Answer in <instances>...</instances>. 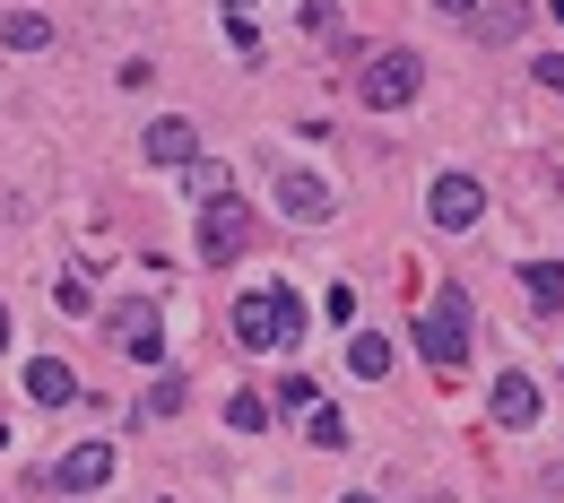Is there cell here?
<instances>
[{
  "label": "cell",
  "instance_id": "24",
  "mask_svg": "<svg viewBox=\"0 0 564 503\" xmlns=\"http://www.w3.org/2000/svg\"><path fill=\"white\" fill-rule=\"evenodd\" d=\"M434 9H443V18H478V0H434Z\"/></svg>",
  "mask_w": 564,
  "mask_h": 503
},
{
  "label": "cell",
  "instance_id": "21",
  "mask_svg": "<svg viewBox=\"0 0 564 503\" xmlns=\"http://www.w3.org/2000/svg\"><path fill=\"white\" fill-rule=\"evenodd\" d=\"M53 304H62V313H87V304H96V287H87V278H62V287H53Z\"/></svg>",
  "mask_w": 564,
  "mask_h": 503
},
{
  "label": "cell",
  "instance_id": "25",
  "mask_svg": "<svg viewBox=\"0 0 564 503\" xmlns=\"http://www.w3.org/2000/svg\"><path fill=\"white\" fill-rule=\"evenodd\" d=\"M0 357H9V304H0Z\"/></svg>",
  "mask_w": 564,
  "mask_h": 503
},
{
  "label": "cell",
  "instance_id": "20",
  "mask_svg": "<svg viewBox=\"0 0 564 503\" xmlns=\"http://www.w3.org/2000/svg\"><path fill=\"white\" fill-rule=\"evenodd\" d=\"M313 442H322V451H339V442H348V417H339V408H322V417H313Z\"/></svg>",
  "mask_w": 564,
  "mask_h": 503
},
{
  "label": "cell",
  "instance_id": "12",
  "mask_svg": "<svg viewBox=\"0 0 564 503\" xmlns=\"http://www.w3.org/2000/svg\"><path fill=\"white\" fill-rule=\"evenodd\" d=\"M0 44H9V53H44V44H53V18H44V9H0Z\"/></svg>",
  "mask_w": 564,
  "mask_h": 503
},
{
  "label": "cell",
  "instance_id": "7",
  "mask_svg": "<svg viewBox=\"0 0 564 503\" xmlns=\"http://www.w3.org/2000/svg\"><path fill=\"white\" fill-rule=\"evenodd\" d=\"M279 209L295 217V226H330L339 200H330V183H322V174H286V165H279Z\"/></svg>",
  "mask_w": 564,
  "mask_h": 503
},
{
  "label": "cell",
  "instance_id": "14",
  "mask_svg": "<svg viewBox=\"0 0 564 503\" xmlns=\"http://www.w3.org/2000/svg\"><path fill=\"white\" fill-rule=\"evenodd\" d=\"M348 373H356V382H382V373H391V339L356 330V339H348Z\"/></svg>",
  "mask_w": 564,
  "mask_h": 503
},
{
  "label": "cell",
  "instance_id": "2",
  "mask_svg": "<svg viewBox=\"0 0 564 503\" xmlns=\"http://www.w3.org/2000/svg\"><path fill=\"white\" fill-rule=\"evenodd\" d=\"M417 87H425V62H417V53H400V44H391V53H373V62L356 70V96H365L373 113H400Z\"/></svg>",
  "mask_w": 564,
  "mask_h": 503
},
{
  "label": "cell",
  "instance_id": "16",
  "mask_svg": "<svg viewBox=\"0 0 564 503\" xmlns=\"http://www.w3.org/2000/svg\"><path fill=\"white\" fill-rule=\"evenodd\" d=\"M192 200H200V209L235 200V174H226V165H209V156H192Z\"/></svg>",
  "mask_w": 564,
  "mask_h": 503
},
{
  "label": "cell",
  "instance_id": "6",
  "mask_svg": "<svg viewBox=\"0 0 564 503\" xmlns=\"http://www.w3.org/2000/svg\"><path fill=\"white\" fill-rule=\"evenodd\" d=\"M105 478H113V442H78V451L53 460V486H62V495H96Z\"/></svg>",
  "mask_w": 564,
  "mask_h": 503
},
{
  "label": "cell",
  "instance_id": "27",
  "mask_svg": "<svg viewBox=\"0 0 564 503\" xmlns=\"http://www.w3.org/2000/svg\"><path fill=\"white\" fill-rule=\"evenodd\" d=\"M339 503H373V495H339Z\"/></svg>",
  "mask_w": 564,
  "mask_h": 503
},
{
  "label": "cell",
  "instance_id": "4",
  "mask_svg": "<svg viewBox=\"0 0 564 503\" xmlns=\"http://www.w3.org/2000/svg\"><path fill=\"white\" fill-rule=\"evenodd\" d=\"M243 243H252V209H243V200H217V209H200V261H209V270L243 261Z\"/></svg>",
  "mask_w": 564,
  "mask_h": 503
},
{
  "label": "cell",
  "instance_id": "22",
  "mask_svg": "<svg viewBox=\"0 0 564 503\" xmlns=\"http://www.w3.org/2000/svg\"><path fill=\"white\" fill-rule=\"evenodd\" d=\"M279 408H322V391L304 382V373H286V391H279Z\"/></svg>",
  "mask_w": 564,
  "mask_h": 503
},
{
  "label": "cell",
  "instance_id": "23",
  "mask_svg": "<svg viewBox=\"0 0 564 503\" xmlns=\"http://www.w3.org/2000/svg\"><path fill=\"white\" fill-rule=\"evenodd\" d=\"M539 87H564V53H556V62H539Z\"/></svg>",
  "mask_w": 564,
  "mask_h": 503
},
{
  "label": "cell",
  "instance_id": "26",
  "mask_svg": "<svg viewBox=\"0 0 564 503\" xmlns=\"http://www.w3.org/2000/svg\"><path fill=\"white\" fill-rule=\"evenodd\" d=\"M226 9H235V18H243V9H252V0H226Z\"/></svg>",
  "mask_w": 564,
  "mask_h": 503
},
{
  "label": "cell",
  "instance_id": "8",
  "mask_svg": "<svg viewBox=\"0 0 564 503\" xmlns=\"http://www.w3.org/2000/svg\"><path fill=\"white\" fill-rule=\"evenodd\" d=\"M235 348H286L279 339V287H252L235 304Z\"/></svg>",
  "mask_w": 564,
  "mask_h": 503
},
{
  "label": "cell",
  "instance_id": "5",
  "mask_svg": "<svg viewBox=\"0 0 564 503\" xmlns=\"http://www.w3.org/2000/svg\"><path fill=\"white\" fill-rule=\"evenodd\" d=\"M425 209H434V226H443V234H460V226H478L487 192H478V174H443V183L425 192Z\"/></svg>",
  "mask_w": 564,
  "mask_h": 503
},
{
  "label": "cell",
  "instance_id": "9",
  "mask_svg": "<svg viewBox=\"0 0 564 503\" xmlns=\"http://www.w3.org/2000/svg\"><path fill=\"white\" fill-rule=\"evenodd\" d=\"M148 165H192L200 156V122L192 113H165V122H148Z\"/></svg>",
  "mask_w": 564,
  "mask_h": 503
},
{
  "label": "cell",
  "instance_id": "17",
  "mask_svg": "<svg viewBox=\"0 0 564 503\" xmlns=\"http://www.w3.org/2000/svg\"><path fill=\"white\" fill-rule=\"evenodd\" d=\"M226 426H235V434H261V426H270V400H261V391H235V400H226Z\"/></svg>",
  "mask_w": 564,
  "mask_h": 503
},
{
  "label": "cell",
  "instance_id": "1",
  "mask_svg": "<svg viewBox=\"0 0 564 503\" xmlns=\"http://www.w3.org/2000/svg\"><path fill=\"white\" fill-rule=\"evenodd\" d=\"M417 357L434 364V373H460V357H469V295L452 287H434V304L417 313Z\"/></svg>",
  "mask_w": 564,
  "mask_h": 503
},
{
  "label": "cell",
  "instance_id": "15",
  "mask_svg": "<svg viewBox=\"0 0 564 503\" xmlns=\"http://www.w3.org/2000/svg\"><path fill=\"white\" fill-rule=\"evenodd\" d=\"M521 287H530L539 313H564V270H556V261H521Z\"/></svg>",
  "mask_w": 564,
  "mask_h": 503
},
{
  "label": "cell",
  "instance_id": "19",
  "mask_svg": "<svg viewBox=\"0 0 564 503\" xmlns=\"http://www.w3.org/2000/svg\"><path fill=\"white\" fill-rule=\"evenodd\" d=\"M279 339H286V348L304 339V295H295V287H279Z\"/></svg>",
  "mask_w": 564,
  "mask_h": 503
},
{
  "label": "cell",
  "instance_id": "18",
  "mask_svg": "<svg viewBox=\"0 0 564 503\" xmlns=\"http://www.w3.org/2000/svg\"><path fill=\"white\" fill-rule=\"evenodd\" d=\"M174 408H183V382H174V373H156V382H148V400L131 408V417H174Z\"/></svg>",
  "mask_w": 564,
  "mask_h": 503
},
{
  "label": "cell",
  "instance_id": "13",
  "mask_svg": "<svg viewBox=\"0 0 564 503\" xmlns=\"http://www.w3.org/2000/svg\"><path fill=\"white\" fill-rule=\"evenodd\" d=\"M487 44H503V35H521L530 26V0H478V18H469Z\"/></svg>",
  "mask_w": 564,
  "mask_h": 503
},
{
  "label": "cell",
  "instance_id": "11",
  "mask_svg": "<svg viewBox=\"0 0 564 503\" xmlns=\"http://www.w3.org/2000/svg\"><path fill=\"white\" fill-rule=\"evenodd\" d=\"M26 400H44V408H62V400H78V373L62 357H35L26 364Z\"/></svg>",
  "mask_w": 564,
  "mask_h": 503
},
{
  "label": "cell",
  "instance_id": "10",
  "mask_svg": "<svg viewBox=\"0 0 564 503\" xmlns=\"http://www.w3.org/2000/svg\"><path fill=\"white\" fill-rule=\"evenodd\" d=\"M495 426H539V382L530 373H495Z\"/></svg>",
  "mask_w": 564,
  "mask_h": 503
},
{
  "label": "cell",
  "instance_id": "3",
  "mask_svg": "<svg viewBox=\"0 0 564 503\" xmlns=\"http://www.w3.org/2000/svg\"><path fill=\"white\" fill-rule=\"evenodd\" d=\"M105 330H113V348H122L131 364H156V357H165V313H156V295L113 304V313H105Z\"/></svg>",
  "mask_w": 564,
  "mask_h": 503
}]
</instances>
